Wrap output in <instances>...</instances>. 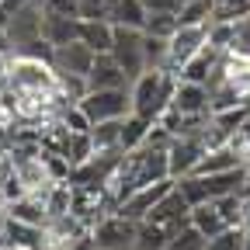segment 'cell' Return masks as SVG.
Listing matches in <instances>:
<instances>
[{"label":"cell","mask_w":250,"mask_h":250,"mask_svg":"<svg viewBox=\"0 0 250 250\" xmlns=\"http://www.w3.org/2000/svg\"><path fill=\"white\" fill-rule=\"evenodd\" d=\"M14 52H18V56H28V59H42V62H52V56H56V45H52L49 39H31V42L18 45Z\"/></svg>","instance_id":"36"},{"label":"cell","mask_w":250,"mask_h":250,"mask_svg":"<svg viewBox=\"0 0 250 250\" xmlns=\"http://www.w3.org/2000/svg\"><path fill=\"white\" fill-rule=\"evenodd\" d=\"M77 104L83 108V115L90 118V125H94V122H108V118H125V115H132V98H129V87L87 90Z\"/></svg>","instance_id":"4"},{"label":"cell","mask_w":250,"mask_h":250,"mask_svg":"<svg viewBox=\"0 0 250 250\" xmlns=\"http://www.w3.org/2000/svg\"><path fill=\"white\" fill-rule=\"evenodd\" d=\"M66 132H90V118L83 115V108L80 104H66L59 111V118H56Z\"/></svg>","instance_id":"32"},{"label":"cell","mask_w":250,"mask_h":250,"mask_svg":"<svg viewBox=\"0 0 250 250\" xmlns=\"http://www.w3.org/2000/svg\"><path fill=\"white\" fill-rule=\"evenodd\" d=\"M149 35H160V39H170L177 31V14H146V28Z\"/></svg>","instance_id":"35"},{"label":"cell","mask_w":250,"mask_h":250,"mask_svg":"<svg viewBox=\"0 0 250 250\" xmlns=\"http://www.w3.org/2000/svg\"><path fill=\"white\" fill-rule=\"evenodd\" d=\"M167 42L160 35H149L143 31V59H146V70H167Z\"/></svg>","instance_id":"27"},{"label":"cell","mask_w":250,"mask_h":250,"mask_svg":"<svg viewBox=\"0 0 250 250\" xmlns=\"http://www.w3.org/2000/svg\"><path fill=\"white\" fill-rule=\"evenodd\" d=\"M205 39H208V28L205 24H177V31L167 42V70L177 77V70L205 45Z\"/></svg>","instance_id":"7"},{"label":"cell","mask_w":250,"mask_h":250,"mask_svg":"<svg viewBox=\"0 0 250 250\" xmlns=\"http://www.w3.org/2000/svg\"><path fill=\"white\" fill-rule=\"evenodd\" d=\"M111 35H115V24L108 18H101V21H83L80 18V42L90 45L98 56L111 52Z\"/></svg>","instance_id":"19"},{"label":"cell","mask_w":250,"mask_h":250,"mask_svg":"<svg viewBox=\"0 0 250 250\" xmlns=\"http://www.w3.org/2000/svg\"><path fill=\"white\" fill-rule=\"evenodd\" d=\"M170 108L181 118H208V87L205 83H191V80H177L174 87V101Z\"/></svg>","instance_id":"9"},{"label":"cell","mask_w":250,"mask_h":250,"mask_svg":"<svg viewBox=\"0 0 250 250\" xmlns=\"http://www.w3.org/2000/svg\"><path fill=\"white\" fill-rule=\"evenodd\" d=\"M240 164H243V160H240L229 146H215V149H205V153H202V160L195 164L191 174L205 177V174H219V170H229V167H240Z\"/></svg>","instance_id":"22"},{"label":"cell","mask_w":250,"mask_h":250,"mask_svg":"<svg viewBox=\"0 0 250 250\" xmlns=\"http://www.w3.org/2000/svg\"><path fill=\"white\" fill-rule=\"evenodd\" d=\"M174 87L177 77L170 70H143L132 83H129V98H132V115H143L149 122H156L174 101Z\"/></svg>","instance_id":"1"},{"label":"cell","mask_w":250,"mask_h":250,"mask_svg":"<svg viewBox=\"0 0 250 250\" xmlns=\"http://www.w3.org/2000/svg\"><path fill=\"white\" fill-rule=\"evenodd\" d=\"M205 247H208V240H205L191 223H184V226L167 240V247H164V250H205Z\"/></svg>","instance_id":"28"},{"label":"cell","mask_w":250,"mask_h":250,"mask_svg":"<svg viewBox=\"0 0 250 250\" xmlns=\"http://www.w3.org/2000/svg\"><path fill=\"white\" fill-rule=\"evenodd\" d=\"M215 14V0H184L177 7V24H208Z\"/></svg>","instance_id":"26"},{"label":"cell","mask_w":250,"mask_h":250,"mask_svg":"<svg viewBox=\"0 0 250 250\" xmlns=\"http://www.w3.org/2000/svg\"><path fill=\"white\" fill-rule=\"evenodd\" d=\"M205 153V143H202V129L198 132H184V136H174L170 146H167V164H170V177H184L191 174L195 164L202 160Z\"/></svg>","instance_id":"8"},{"label":"cell","mask_w":250,"mask_h":250,"mask_svg":"<svg viewBox=\"0 0 250 250\" xmlns=\"http://www.w3.org/2000/svg\"><path fill=\"white\" fill-rule=\"evenodd\" d=\"M0 4H4V7H7V11L14 14L18 7H24V4H31V0H0Z\"/></svg>","instance_id":"40"},{"label":"cell","mask_w":250,"mask_h":250,"mask_svg":"<svg viewBox=\"0 0 250 250\" xmlns=\"http://www.w3.org/2000/svg\"><path fill=\"white\" fill-rule=\"evenodd\" d=\"M170 188H174V177H164V181H153V184H146V188H136V191L118 205V212L139 223V219H146V212H149L156 202H160V198L170 191Z\"/></svg>","instance_id":"11"},{"label":"cell","mask_w":250,"mask_h":250,"mask_svg":"<svg viewBox=\"0 0 250 250\" xmlns=\"http://www.w3.org/2000/svg\"><path fill=\"white\" fill-rule=\"evenodd\" d=\"M111 4H115V0H111Z\"/></svg>","instance_id":"42"},{"label":"cell","mask_w":250,"mask_h":250,"mask_svg":"<svg viewBox=\"0 0 250 250\" xmlns=\"http://www.w3.org/2000/svg\"><path fill=\"white\" fill-rule=\"evenodd\" d=\"M56 87H59V94H62L70 104H77L83 94L90 90V87H87V77H77V73H59V83H56Z\"/></svg>","instance_id":"33"},{"label":"cell","mask_w":250,"mask_h":250,"mask_svg":"<svg viewBox=\"0 0 250 250\" xmlns=\"http://www.w3.org/2000/svg\"><path fill=\"white\" fill-rule=\"evenodd\" d=\"M226 146H229V149H233V153L240 156L243 164H250V115H247V118H243V122L236 125L233 132H229Z\"/></svg>","instance_id":"31"},{"label":"cell","mask_w":250,"mask_h":250,"mask_svg":"<svg viewBox=\"0 0 250 250\" xmlns=\"http://www.w3.org/2000/svg\"><path fill=\"white\" fill-rule=\"evenodd\" d=\"M59 250H98V243H94L90 233H83V236H77V240H70V243H62Z\"/></svg>","instance_id":"39"},{"label":"cell","mask_w":250,"mask_h":250,"mask_svg":"<svg viewBox=\"0 0 250 250\" xmlns=\"http://www.w3.org/2000/svg\"><path fill=\"white\" fill-rule=\"evenodd\" d=\"M188 223H191L205 240H212V236H219L223 229H229V226L223 223V215H219V208H215L212 198L202 202V205H191V212H188Z\"/></svg>","instance_id":"18"},{"label":"cell","mask_w":250,"mask_h":250,"mask_svg":"<svg viewBox=\"0 0 250 250\" xmlns=\"http://www.w3.org/2000/svg\"><path fill=\"white\" fill-rule=\"evenodd\" d=\"M90 143H94V153H122V118L94 122L90 125Z\"/></svg>","instance_id":"20"},{"label":"cell","mask_w":250,"mask_h":250,"mask_svg":"<svg viewBox=\"0 0 250 250\" xmlns=\"http://www.w3.org/2000/svg\"><path fill=\"white\" fill-rule=\"evenodd\" d=\"M136 229H139L136 219L122 215L118 208H111L108 215H101L98 223L90 226V236H94V243H98V250H132Z\"/></svg>","instance_id":"3"},{"label":"cell","mask_w":250,"mask_h":250,"mask_svg":"<svg viewBox=\"0 0 250 250\" xmlns=\"http://www.w3.org/2000/svg\"><path fill=\"white\" fill-rule=\"evenodd\" d=\"M94 59H98V52H94L90 45H83L80 39L66 42V45H56V56H52V66L56 73H77V77H87Z\"/></svg>","instance_id":"10"},{"label":"cell","mask_w":250,"mask_h":250,"mask_svg":"<svg viewBox=\"0 0 250 250\" xmlns=\"http://www.w3.org/2000/svg\"><path fill=\"white\" fill-rule=\"evenodd\" d=\"M56 83H59V73H56L52 62L11 52V66H7V87L11 90H18V94H24V90H56Z\"/></svg>","instance_id":"2"},{"label":"cell","mask_w":250,"mask_h":250,"mask_svg":"<svg viewBox=\"0 0 250 250\" xmlns=\"http://www.w3.org/2000/svg\"><path fill=\"white\" fill-rule=\"evenodd\" d=\"M42 7L56 11V14H77V0H45Z\"/></svg>","instance_id":"38"},{"label":"cell","mask_w":250,"mask_h":250,"mask_svg":"<svg viewBox=\"0 0 250 250\" xmlns=\"http://www.w3.org/2000/svg\"><path fill=\"white\" fill-rule=\"evenodd\" d=\"M7 21H11V11L0 4V31H7Z\"/></svg>","instance_id":"41"},{"label":"cell","mask_w":250,"mask_h":250,"mask_svg":"<svg viewBox=\"0 0 250 250\" xmlns=\"http://www.w3.org/2000/svg\"><path fill=\"white\" fill-rule=\"evenodd\" d=\"M215 62H219V49L212 45H202L191 59L184 62V66L177 70V80H191V83H208L212 70H215Z\"/></svg>","instance_id":"17"},{"label":"cell","mask_w":250,"mask_h":250,"mask_svg":"<svg viewBox=\"0 0 250 250\" xmlns=\"http://www.w3.org/2000/svg\"><path fill=\"white\" fill-rule=\"evenodd\" d=\"M111 24L146 28V4L143 0H115L111 4Z\"/></svg>","instance_id":"24"},{"label":"cell","mask_w":250,"mask_h":250,"mask_svg":"<svg viewBox=\"0 0 250 250\" xmlns=\"http://www.w3.org/2000/svg\"><path fill=\"white\" fill-rule=\"evenodd\" d=\"M42 39H49L52 45H66L73 39H80V18L77 14H56L42 7Z\"/></svg>","instance_id":"14"},{"label":"cell","mask_w":250,"mask_h":250,"mask_svg":"<svg viewBox=\"0 0 250 250\" xmlns=\"http://www.w3.org/2000/svg\"><path fill=\"white\" fill-rule=\"evenodd\" d=\"M167 240H170V236H167L164 229H156V226H149V223H139L132 250H164V247H167Z\"/></svg>","instance_id":"29"},{"label":"cell","mask_w":250,"mask_h":250,"mask_svg":"<svg viewBox=\"0 0 250 250\" xmlns=\"http://www.w3.org/2000/svg\"><path fill=\"white\" fill-rule=\"evenodd\" d=\"M146 14H177V0H143Z\"/></svg>","instance_id":"37"},{"label":"cell","mask_w":250,"mask_h":250,"mask_svg":"<svg viewBox=\"0 0 250 250\" xmlns=\"http://www.w3.org/2000/svg\"><path fill=\"white\" fill-rule=\"evenodd\" d=\"M4 243L11 250H45L49 247V233L45 226H31L21 219H4Z\"/></svg>","instance_id":"13"},{"label":"cell","mask_w":250,"mask_h":250,"mask_svg":"<svg viewBox=\"0 0 250 250\" xmlns=\"http://www.w3.org/2000/svg\"><path fill=\"white\" fill-rule=\"evenodd\" d=\"M195 177H198V174H195ZM243 177H247V164L229 167V170H219V174H205L202 184H205L208 198H223V195H240Z\"/></svg>","instance_id":"16"},{"label":"cell","mask_w":250,"mask_h":250,"mask_svg":"<svg viewBox=\"0 0 250 250\" xmlns=\"http://www.w3.org/2000/svg\"><path fill=\"white\" fill-rule=\"evenodd\" d=\"M7 39H11L14 49L24 45V42H31V39H42V7L39 4L18 7L11 14V21H7Z\"/></svg>","instance_id":"12"},{"label":"cell","mask_w":250,"mask_h":250,"mask_svg":"<svg viewBox=\"0 0 250 250\" xmlns=\"http://www.w3.org/2000/svg\"><path fill=\"white\" fill-rule=\"evenodd\" d=\"M59 153L66 156L70 170H73V167H80L83 160H90V156H94V143H90V132H70Z\"/></svg>","instance_id":"25"},{"label":"cell","mask_w":250,"mask_h":250,"mask_svg":"<svg viewBox=\"0 0 250 250\" xmlns=\"http://www.w3.org/2000/svg\"><path fill=\"white\" fill-rule=\"evenodd\" d=\"M205 250H247V229L243 226H229L219 236H212Z\"/></svg>","instance_id":"30"},{"label":"cell","mask_w":250,"mask_h":250,"mask_svg":"<svg viewBox=\"0 0 250 250\" xmlns=\"http://www.w3.org/2000/svg\"><path fill=\"white\" fill-rule=\"evenodd\" d=\"M149 129H153L149 118H143V115H125V118H122V153L139 149V146L146 143Z\"/></svg>","instance_id":"23"},{"label":"cell","mask_w":250,"mask_h":250,"mask_svg":"<svg viewBox=\"0 0 250 250\" xmlns=\"http://www.w3.org/2000/svg\"><path fill=\"white\" fill-rule=\"evenodd\" d=\"M111 59L125 70V77L136 80L146 70V59H143V28H125L115 24V35H111Z\"/></svg>","instance_id":"5"},{"label":"cell","mask_w":250,"mask_h":250,"mask_svg":"<svg viewBox=\"0 0 250 250\" xmlns=\"http://www.w3.org/2000/svg\"><path fill=\"white\" fill-rule=\"evenodd\" d=\"M188 212H191V205L181 198L177 188H170V191L156 202V205L146 212V219H139V223H149V226H156V229H164L167 236H174V233L188 223Z\"/></svg>","instance_id":"6"},{"label":"cell","mask_w":250,"mask_h":250,"mask_svg":"<svg viewBox=\"0 0 250 250\" xmlns=\"http://www.w3.org/2000/svg\"><path fill=\"white\" fill-rule=\"evenodd\" d=\"M77 18L83 21H111V0H77Z\"/></svg>","instance_id":"34"},{"label":"cell","mask_w":250,"mask_h":250,"mask_svg":"<svg viewBox=\"0 0 250 250\" xmlns=\"http://www.w3.org/2000/svg\"><path fill=\"white\" fill-rule=\"evenodd\" d=\"M129 83L132 80L125 77V70L111 59V52L98 56V59H94V66H90V73H87V87L90 90H111V87H129Z\"/></svg>","instance_id":"15"},{"label":"cell","mask_w":250,"mask_h":250,"mask_svg":"<svg viewBox=\"0 0 250 250\" xmlns=\"http://www.w3.org/2000/svg\"><path fill=\"white\" fill-rule=\"evenodd\" d=\"M4 212L11 219H21V223H31V226H45L49 223V212H45V202L42 195H24L11 205H4Z\"/></svg>","instance_id":"21"}]
</instances>
